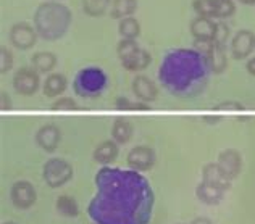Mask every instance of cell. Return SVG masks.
Instances as JSON below:
<instances>
[{
    "instance_id": "6da1fadb",
    "label": "cell",
    "mask_w": 255,
    "mask_h": 224,
    "mask_svg": "<svg viewBox=\"0 0 255 224\" xmlns=\"http://www.w3.org/2000/svg\"><path fill=\"white\" fill-rule=\"evenodd\" d=\"M97 192L87 207L94 224H149L153 212L152 186L134 169L102 166Z\"/></svg>"
},
{
    "instance_id": "7a4b0ae2",
    "label": "cell",
    "mask_w": 255,
    "mask_h": 224,
    "mask_svg": "<svg viewBox=\"0 0 255 224\" xmlns=\"http://www.w3.org/2000/svg\"><path fill=\"white\" fill-rule=\"evenodd\" d=\"M210 66L205 55L196 49H174L168 52L158 68L160 84L171 96L197 97L209 84Z\"/></svg>"
},
{
    "instance_id": "3957f363",
    "label": "cell",
    "mask_w": 255,
    "mask_h": 224,
    "mask_svg": "<svg viewBox=\"0 0 255 224\" xmlns=\"http://www.w3.org/2000/svg\"><path fill=\"white\" fill-rule=\"evenodd\" d=\"M73 21L71 10L66 5L58 2H44L37 6L32 16L34 29L39 37H42L47 42H55L65 37Z\"/></svg>"
},
{
    "instance_id": "277c9868",
    "label": "cell",
    "mask_w": 255,
    "mask_h": 224,
    "mask_svg": "<svg viewBox=\"0 0 255 224\" xmlns=\"http://www.w3.org/2000/svg\"><path fill=\"white\" fill-rule=\"evenodd\" d=\"M109 86V78L99 66H86L73 79V91L81 99H96L102 96Z\"/></svg>"
},
{
    "instance_id": "5b68a950",
    "label": "cell",
    "mask_w": 255,
    "mask_h": 224,
    "mask_svg": "<svg viewBox=\"0 0 255 224\" xmlns=\"http://www.w3.org/2000/svg\"><path fill=\"white\" fill-rule=\"evenodd\" d=\"M73 166L63 158H50L44 163L42 178L50 189L63 187L73 179Z\"/></svg>"
},
{
    "instance_id": "8992f818",
    "label": "cell",
    "mask_w": 255,
    "mask_h": 224,
    "mask_svg": "<svg viewBox=\"0 0 255 224\" xmlns=\"http://www.w3.org/2000/svg\"><path fill=\"white\" fill-rule=\"evenodd\" d=\"M41 87V76L36 68L23 66L15 73L13 76V89L16 94L24 97H31L39 91Z\"/></svg>"
},
{
    "instance_id": "52a82bcc",
    "label": "cell",
    "mask_w": 255,
    "mask_h": 224,
    "mask_svg": "<svg viewBox=\"0 0 255 224\" xmlns=\"http://www.w3.org/2000/svg\"><path fill=\"white\" fill-rule=\"evenodd\" d=\"M8 37H10V44L15 47V49L29 50L36 45L39 34L34 29V26H31L29 23L19 21V23H15L10 28Z\"/></svg>"
},
{
    "instance_id": "ba28073f",
    "label": "cell",
    "mask_w": 255,
    "mask_h": 224,
    "mask_svg": "<svg viewBox=\"0 0 255 224\" xmlns=\"http://www.w3.org/2000/svg\"><path fill=\"white\" fill-rule=\"evenodd\" d=\"M10 200L18 210H29L37 200V192L29 181H16L10 189Z\"/></svg>"
},
{
    "instance_id": "9c48e42d",
    "label": "cell",
    "mask_w": 255,
    "mask_h": 224,
    "mask_svg": "<svg viewBox=\"0 0 255 224\" xmlns=\"http://www.w3.org/2000/svg\"><path fill=\"white\" fill-rule=\"evenodd\" d=\"M126 163L129 169H134L137 173L150 171L153 165H155V152H153V148L147 145H136L128 153Z\"/></svg>"
},
{
    "instance_id": "30bf717a",
    "label": "cell",
    "mask_w": 255,
    "mask_h": 224,
    "mask_svg": "<svg viewBox=\"0 0 255 224\" xmlns=\"http://www.w3.org/2000/svg\"><path fill=\"white\" fill-rule=\"evenodd\" d=\"M255 50V32L251 29H239L231 39V55L234 60L249 58Z\"/></svg>"
},
{
    "instance_id": "8fae6325",
    "label": "cell",
    "mask_w": 255,
    "mask_h": 224,
    "mask_svg": "<svg viewBox=\"0 0 255 224\" xmlns=\"http://www.w3.org/2000/svg\"><path fill=\"white\" fill-rule=\"evenodd\" d=\"M34 139L37 147H41L47 153H52L57 150L60 142H62V131L57 124H44L37 129Z\"/></svg>"
},
{
    "instance_id": "7c38bea8",
    "label": "cell",
    "mask_w": 255,
    "mask_h": 224,
    "mask_svg": "<svg viewBox=\"0 0 255 224\" xmlns=\"http://www.w3.org/2000/svg\"><path fill=\"white\" fill-rule=\"evenodd\" d=\"M131 87L137 100L144 102V104H152V102H155L158 97V87L155 86V83H153L152 79L144 76V74H137V76L132 79Z\"/></svg>"
},
{
    "instance_id": "4fadbf2b",
    "label": "cell",
    "mask_w": 255,
    "mask_h": 224,
    "mask_svg": "<svg viewBox=\"0 0 255 224\" xmlns=\"http://www.w3.org/2000/svg\"><path fill=\"white\" fill-rule=\"evenodd\" d=\"M217 163L231 179H236L241 174V171H243V155L236 148H225L218 155Z\"/></svg>"
},
{
    "instance_id": "5bb4252c",
    "label": "cell",
    "mask_w": 255,
    "mask_h": 224,
    "mask_svg": "<svg viewBox=\"0 0 255 224\" xmlns=\"http://www.w3.org/2000/svg\"><path fill=\"white\" fill-rule=\"evenodd\" d=\"M202 181L209 182L212 186H217L223 191H230L231 189V178L228 176L218 163H207L202 169Z\"/></svg>"
},
{
    "instance_id": "9a60e30c",
    "label": "cell",
    "mask_w": 255,
    "mask_h": 224,
    "mask_svg": "<svg viewBox=\"0 0 255 224\" xmlns=\"http://www.w3.org/2000/svg\"><path fill=\"white\" fill-rule=\"evenodd\" d=\"M120 155V148L118 144L113 139L110 140H104L96 147V150L92 153V158L96 163L102 166H109L110 163H113Z\"/></svg>"
},
{
    "instance_id": "2e32d148",
    "label": "cell",
    "mask_w": 255,
    "mask_h": 224,
    "mask_svg": "<svg viewBox=\"0 0 255 224\" xmlns=\"http://www.w3.org/2000/svg\"><path fill=\"white\" fill-rule=\"evenodd\" d=\"M217 23L212 18L196 16L191 23V34L196 40H213Z\"/></svg>"
},
{
    "instance_id": "e0dca14e",
    "label": "cell",
    "mask_w": 255,
    "mask_h": 224,
    "mask_svg": "<svg viewBox=\"0 0 255 224\" xmlns=\"http://www.w3.org/2000/svg\"><path fill=\"white\" fill-rule=\"evenodd\" d=\"M225 194L226 191L223 189H220L217 186H212L209 182H200L196 187V197L197 199L205 203V205H218L221 203V200L225 199Z\"/></svg>"
},
{
    "instance_id": "ac0fdd59",
    "label": "cell",
    "mask_w": 255,
    "mask_h": 224,
    "mask_svg": "<svg viewBox=\"0 0 255 224\" xmlns=\"http://www.w3.org/2000/svg\"><path fill=\"white\" fill-rule=\"evenodd\" d=\"M207 63L210 66V71L215 74H221L228 68V57H226V47H221L213 44V47L205 53Z\"/></svg>"
},
{
    "instance_id": "d6986e66",
    "label": "cell",
    "mask_w": 255,
    "mask_h": 224,
    "mask_svg": "<svg viewBox=\"0 0 255 224\" xmlns=\"http://www.w3.org/2000/svg\"><path fill=\"white\" fill-rule=\"evenodd\" d=\"M66 87H68V81H66L65 74L62 73H53V74H49L47 79L44 81L42 84V92L45 97H58L62 96V94L66 91Z\"/></svg>"
},
{
    "instance_id": "ffe728a7",
    "label": "cell",
    "mask_w": 255,
    "mask_h": 224,
    "mask_svg": "<svg viewBox=\"0 0 255 224\" xmlns=\"http://www.w3.org/2000/svg\"><path fill=\"white\" fill-rule=\"evenodd\" d=\"M134 127L132 123L126 118H115L112 124V139L117 142L118 145H125L132 139Z\"/></svg>"
},
{
    "instance_id": "44dd1931",
    "label": "cell",
    "mask_w": 255,
    "mask_h": 224,
    "mask_svg": "<svg viewBox=\"0 0 255 224\" xmlns=\"http://www.w3.org/2000/svg\"><path fill=\"white\" fill-rule=\"evenodd\" d=\"M137 10V0H112L110 16L113 19H123L132 16V13Z\"/></svg>"
},
{
    "instance_id": "7402d4cb",
    "label": "cell",
    "mask_w": 255,
    "mask_h": 224,
    "mask_svg": "<svg viewBox=\"0 0 255 224\" xmlns=\"http://www.w3.org/2000/svg\"><path fill=\"white\" fill-rule=\"evenodd\" d=\"M31 65L39 73H50L57 66V55L52 52H36L31 57Z\"/></svg>"
},
{
    "instance_id": "603a6c76",
    "label": "cell",
    "mask_w": 255,
    "mask_h": 224,
    "mask_svg": "<svg viewBox=\"0 0 255 224\" xmlns=\"http://www.w3.org/2000/svg\"><path fill=\"white\" fill-rule=\"evenodd\" d=\"M57 212L65 216V218H76V216H79V205L78 202L73 199L71 195H60L57 199Z\"/></svg>"
},
{
    "instance_id": "cb8c5ba5",
    "label": "cell",
    "mask_w": 255,
    "mask_h": 224,
    "mask_svg": "<svg viewBox=\"0 0 255 224\" xmlns=\"http://www.w3.org/2000/svg\"><path fill=\"white\" fill-rule=\"evenodd\" d=\"M118 32H120V36H122V39L136 40L140 34V23L132 16L123 18V19H120V23H118Z\"/></svg>"
},
{
    "instance_id": "d4e9b609",
    "label": "cell",
    "mask_w": 255,
    "mask_h": 224,
    "mask_svg": "<svg viewBox=\"0 0 255 224\" xmlns=\"http://www.w3.org/2000/svg\"><path fill=\"white\" fill-rule=\"evenodd\" d=\"M112 0H83V10L87 16L100 18L110 10Z\"/></svg>"
},
{
    "instance_id": "484cf974",
    "label": "cell",
    "mask_w": 255,
    "mask_h": 224,
    "mask_svg": "<svg viewBox=\"0 0 255 224\" xmlns=\"http://www.w3.org/2000/svg\"><path fill=\"white\" fill-rule=\"evenodd\" d=\"M150 62H152L150 53L147 52L145 49H140L131 60H128L126 63H122V66L125 68V70H128V71L137 73V71L145 70V68L150 65Z\"/></svg>"
},
{
    "instance_id": "4316f807",
    "label": "cell",
    "mask_w": 255,
    "mask_h": 224,
    "mask_svg": "<svg viewBox=\"0 0 255 224\" xmlns=\"http://www.w3.org/2000/svg\"><path fill=\"white\" fill-rule=\"evenodd\" d=\"M139 50H140L139 44L132 39H122L117 45V53L122 63H126L128 60H131Z\"/></svg>"
},
{
    "instance_id": "83f0119b",
    "label": "cell",
    "mask_w": 255,
    "mask_h": 224,
    "mask_svg": "<svg viewBox=\"0 0 255 224\" xmlns=\"http://www.w3.org/2000/svg\"><path fill=\"white\" fill-rule=\"evenodd\" d=\"M192 8L197 13V16L204 18H217V8H215V0H194Z\"/></svg>"
},
{
    "instance_id": "f1b7e54d",
    "label": "cell",
    "mask_w": 255,
    "mask_h": 224,
    "mask_svg": "<svg viewBox=\"0 0 255 224\" xmlns=\"http://www.w3.org/2000/svg\"><path fill=\"white\" fill-rule=\"evenodd\" d=\"M215 8H217V19H226L236 13V3L233 0H215Z\"/></svg>"
},
{
    "instance_id": "f546056e",
    "label": "cell",
    "mask_w": 255,
    "mask_h": 224,
    "mask_svg": "<svg viewBox=\"0 0 255 224\" xmlns=\"http://www.w3.org/2000/svg\"><path fill=\"white\" fill-rule=\"evenodd\" d=\"M115 108L117 110H150V105L149 104H144V102H131L129 99H126V97H118L115 100Z\"/></svg>"
},
{
    "instance_id": "4dcf8cb0",
    "label": "cell",
    "mask_w": 255,
    "mask_h": 224,
    "mask_svg": "<svg viewBox=\"0 0 255 224\" xmlns=\"http://www.w3.org/2000/svg\"><path fill=\"white\" fill-rule=\"evenodd\" d=\"M231 36V29L230 26L223 21H218L217 23V29H215V36H213V42L217 45H221V47H226V42L228 39Z\"/></svg>"
},
{
    "instance_id": "1f68e13d",
    "label": "cell",
    "mask_w": 255,
    "mask_h": 224,
    "mask_svg": "<svg viewBox=\"0 0 255 224\" xmlns=\"http://www.w3.org/2000/svg\"><path fill=\"white\" fill-rule=\"evenodd\" d=\"M50 108H52V110H60V112H73V110H78L79 105H78V102L75 99L62 97V99L53 102Z\"/></svg>"
},
{
    "instance_id": "d6a6232c",
    "label": "cell",
    "mask_w": 255,
    "mask_h": 224,
    "mask_svg": "<svg viewBox=\"0 0 255 224\" xmlns=\"http://www.w3.org/2000/svg\"><path fill=\"white\" fill-rule=\"evenodd\" d=\"M13 66V55L5 45H0V74H5Z\"/></svg>"
},
{
    "instance_id": "836d02e7",
    "label": "cell",
    "mask_w": 255,
    "mask_h": 224,
    "mask_svg": "<svg viewBox=\"0 0 255 224\" xmlns=\"http://www.w3.org/2000/svg\"><path fill=\"white\" fill-rule=\"evenodd\" d=\"M215 110L217 112H243L244 105L238 100H223L215 105Z\"/></svg>"
},
{
    "instance_id": "e575fe53",
    "label": "cell",
    "mask_w": 255,
    "mask_h": 224,
    "mask_svg": "<svg viewBox=\"0 0 255 224\" xmlns=\"http://www.w3.org/2000/svg\"><path fill=\"white\" fill-rule=\"evenodd\" d=\"M0 108H2V110H10L11 108V99L5 91L0 92Z\"/></svg>"
},
{
    "instance_id": "d590c367",
    "label": "cell",
    "mask_w": 255,
    "mask_h": 224,
    "mask_svg": "<svg viewBox=\"0 0 255 224\" xmlns=\"http://www.w3.org/2000/svg\"><path fill=\"white\" fill-rule=\"evenodd\" d=\"M246 68H247V71H249V74L255 76V57H252V58L249 60V62H247Z\"/></svg>"
},
{
    "instance_id": "8d00e7d4",
    "label": "cell",
    "mask_w": 255,
    "mask_h": 224,
    "mask_svg": "<svg viewBox=\"0 0 255 224\" xmlns=\"http://www.w3.org/2000/svg\"><path fill=\"white\" fill-rule=\"evenodd\" d=\"M191 224H212V221L209 218H205V216H199V218H194Z\"/></svg>"
},
{
    "instance_id": "74e56055",
    "label": "cell",
    "mask_w": 255,
    "mask_h": 224,
    "mask_svg": "<svg viewBox=\"0 0 255 224\" xmlns=\"http://www.w3.org/2000/svg\"><path fill=\"white\" fill-rule=\"evenodd\" d=\"M220 119H221L220 116H204V121H205V123H210V124L218 123Z\"/></svg>"
},
{
    "instance_id": "f35d334b",
    "label": "cell",
    "mask_w": 255,
    "mask_h": 224,
    "mask_svg": "<svg viewBox=\"0 0 255 224\" xmlns=\"http://www.w3.org/2000/svg\"><path fill=\"white\" fill-rule=\"evenodd\" d=\"M243 5H255V0H239Z\"/></svg>"
},
{
    "instance_id": "ab89813d",
    "label": "cell",
    "mask_w": 255,
    "mask_h": 224,
    "mask_svg": "<svg viewBox=\"0 0 255 224\" xmlns=\"http://www.w3.org/2000/svg\"><path fill=\"white\" fill-rule=\"evenodd\" d=\"M3 224H16V223H13V221H6V223H3Z\"/></svg>"
},
{
    "instance_id": "60d3db41",
    "label": "cell",
    "mask_w": 255,
    "mask_h": 224,
    "mask_svg": "<svg viewBox=\"0 0 255 224\" xmlns=\"http://www.w3.org/2000/svg\"><path fill=\"white\" fill-rule=\"evenodd\" d=\"M47 2H57V0H47Z\"/></svg>"
}]
</instances>
